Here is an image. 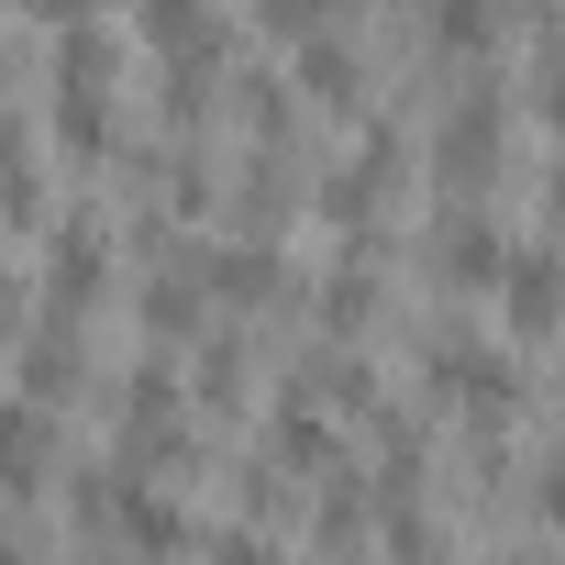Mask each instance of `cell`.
I'll list each match as a JSON object with an SVG mask.
<instances>
[{
    "instance_id": "obj_1",
    "label": "cell",
    "mask_w": 565,
    "mask_h": 565,
    "mask_svg": "<svg viewBox=\"0 0 565 565\" xmlns=\"http://www.w3.org/2000/svg\"><path fill=\"white\" fill-rule=\"evenodd\" d=\"M499 322L521 344H543L565 322V244H510V277H499Z\"/></svg>"
},
{
    "instance_id": "obj_2",
    "label": "cell",
    "mask_w": 565,
    "mask_h": 565,
    "mask_svg": "<svg viewBox=\"0 0 565 565\" xmlns=\"http://www.w3.org/2000/svg\"><path fill=\"white\" fill-rule=\"evenodd\" d=\"M433 388L466 399L477 422H499V411H510V355H499V333H466V322H455V333L433 344Z\"/></svg>"
},
{
    "instance_id": "obj_3",
    "label": "cell",
    "mask_w": 565,
    "mask_h": 565,
    "mask_svg": "<svg viewBox=\"0 0 565 565\" xmlns=\"http://www.w3.org/2000/svg\"><path fill=\"white\" fill-rule=\"evenodd\" d=\"M488 156H499V78H466L444 100V122H433V167L444 178H488Z\"/></svg>"
},
{
    "instance_id": "obj_4",
    "label": "cell",
    "mask_w": 565,
    "mask_h": 565,
    "mask_svg": "<svg viewBox=\"0 0 565 565\" xmlns=\"http://www.w3.org/2000/svg\"><path fill=\"white\" fill-rule=\"evenodd\" d=\"M100 266H111V222L100 211H56L45 222V277H56V311H78L100 289Z\"/></svg>"
},
{
    "instance_id": "obj_5",
    "label": "cell",
    "mask_w": 565,
    "mask_h": 565,
    "mask_svg": "<svg viewBox=\"0 0 565 565\" xmlns=\"http://www.w3.org/2000/svg\"><path fill=\"white\" fill-rule=\"evenodd\" d=\"M56 477V422L45 399H0V499H34Z\"/></svg>"
},
{
    "instance_id": "obj_6",
    "label": "cell",
    "mask_w": 565,
    "mask_h": 565,
    "mask_svg": "<svg viewBox=\"0 0 565 565\" xmlns=\"http://www.w3.org/2000/svg\"><path fill=\"white\" fill-rule=\"evenodd\" d=\"M433 255H444L455 289H499V277H510V233H499L488 211H444V222H433Z\"/></svg>"
},
{
    "instance_id": "obj_7",
    "label": "cell",
    "mask_w": 565,
    "mask_h": 565,
    "mask_svg": "<svg viewBox=\"0 0 565 565\" xmlns=\"http://www.w3.org/2000/svg\"><path fill=\"white\" fill-rule=\"evenodd\" d=\"M111 521H122V543H134V554H178V532H189L167 488H122V499H111Z\"/></svg>"
},
{
    "instance_id": "obj_8",
    "label": "cell",
    "mask_w": 565,
    "mask_h": 565,
    "mask_svg": "<svg viewBox=\"0 0 565 565\" xmlns=\"http://www.w3.org/2000/svg\"><path fill=\"white\" fill-rule=\"evenodd\" d=\"M300 78H311V100H355V34L344 23L300 34Z\"/></svg>"
},
{
    "instance_id": "obj_9",
    "label": "cell",
    "mask_w": 565,
    "mask_h": 565,
    "mask_svg": "<svg viewBox=\"0 0 565 565\" xmlns=\"http://www.w3.org/2000/svg\"><path fill=\"white\" fill-rule=\"evenodd\" d=\"M67 388H78V333L45 322V333L23 344V399H67Z\"/></svg>"
},
{
    "instance_id": "obj_10",
    "label": "cell",
    "mask_w": 565,
    "mask_h": 565,
    "mask_svg": "<svg viewBox=\"0 0 565 565\" xmlns=\"http://www.w3.org/2000/svg\"><path fill=\"white\" fill-rule=\"evenodd\" d=\"M0 211H34V134L12 100H0Z\"/></svg>"
},
{
    "instance_id": "obj_11",
    "label": "cell",
    "mask_w": 565,
    "mask_h": 565,
    "mask_svg": "<svg viewBox=\"0 0 565 565\" xmlns=\"http://www.w3.org/2000/svg\"><path fill=\"white\" fill-rule=\"evenodd\" d=\"M211 289H222V300H266V289H277V255H266V244H222V255H211Z\"/></svg>"
},
{
    "instance_id": "obj_12",
    "label": "cell",
    "mask_w": 565,
    "mask_h": 565,
    "mask_svg": "<svg viewBox=\"0 0 565 565\" xmlns=\"http://www.w3.org/2000/svg\"><path fill=\"white\" fill-rule=\"evenodd\" d=\"M145 322H156V333H189V322H200V277H189V266H156V277H145Z\"/></svg>"
},
{
    "instance_id": "obj_13",
    "label": "cell",
    "mask_w": 565,
    "mask_h": 565,
    "mask_svg": "<svg viewBox=\"0 0 565 565\" xmlns=\"http://www.w3.org/2000/svg\"><path fill=\"white\" fill-rule=\"evenodd\" d=\"M433 34L444 45H499V12L488 0H433Z\"/></svg>"
},
{
    "instance_id": "obj_14",
    "label": "cell",
    "mask_w": 565,
    "mask_h": 565,
    "mask_svg": "<svg viewBox=\"0 0 565 565\" xmlns=\"http://www.w3.org/2000/svg\"><path fill=\"white\" fill-rule=\"evenodd\" d=\"M211 565H266V543H255V532H222V543H211Z\"/></svg>"
},
{
    "instance_id": "obj_15",
    "label": "cell",
    "mask_w": 565,
    "mask_h": 565,
    "mask_svg": "<svg viewBox=\"0 0 565 565\" xmlns=\"http://www.w3.org/2000/svg\"><path fill=\"white\" fill-rule=\"evenodd\" d=\"M543 521H554V532H565V455H554V466H543Z\"/></svg>"
},
{
    "instance_id": "obj_16",
    "label": "cell",
    "mask_w": 565,
    "mask_h": 565,
    "mask_svg": "<svg viewBox=\"0 0 565 565\" xmlns=\"http://www.w3.org/2000/svg\"><path fill=\"white\" fill-rule=\"evenodd\" d=\"M0 565H34V554H23V532H0Z\"/></svg>"
},
{
    "instance_id": "obj_17",
    "label": "cell",
    "mask_w": 565,
    "mask_h": 565,
    "mask_svg": "<svg viewBox=\"0 0 565 565\" xmlns=\"http://www.w3.org/2000/svg\"><path fill=\"white\" fill-rule=\"evenodd\" d=\"M0 322H12V266H0Z\"/></svg>"
}]
</instances>
